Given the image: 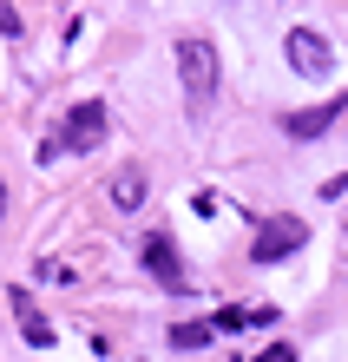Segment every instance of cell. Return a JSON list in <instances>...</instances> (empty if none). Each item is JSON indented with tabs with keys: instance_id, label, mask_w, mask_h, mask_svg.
<instances>
[{
	"instance_id": "6da1fadb",
	"label": "cell",
	"mask_w": 348,
	"mask_h": 362,
	"mask_svg": "<svg viewBox=\"0 0 348 362\" xmlns=\"http://www.w3.org/2000/svg\"><path fill=\"white\" fill-rule=\"evenodd\" d=\"M178 79H184L191 119H204L210 105H217V47H210V40H198V33L178 40Z\"/></svg>"
},
{
	"instance_id": "7a4b0ae2",
	"label": "cell",
	"mask_w": 348,
	"mask_h": 362,
	"mask_svg": "<svg viewBox=\"0 0 348 362\" xmlns=\"http://www.w3.org/2000/svg\"><path fill=\"white\" fill-rule=\"evenodd\" d=\"M105 132H112V112H105L99 99H79L73 112H66V125H59V132L40 145V165H53L59 152H99Z\"/></svg>"
},
{
	"instance_id": "3957f363",
	"label": "cell",
	"mask_w": 348,
	"mask_h": 362,
	"mask_svg": "<svg viewBox=\"0 0 348 362\" xmlns=\"http://www.w3.org/2000/svg\"><path fill=\"white\" fill-rule=\"evenodd\" d=\"M302 244H309V224H302V218H289V211H282V218H270V224H256V244H250V257H256V264H282V257H296Z\"/></svg>"
},
{
	"instance_id": "277c9868",
	"label": "cell",
	"mask_w": 348,
	"mask_h": 362,
	"mask_svg": "<svg viewBox=\"0 0 348 362\" xmlns=\"http://www.w3.org/2000/svg\"><path fill=\"white\" fill-rule=\"evenodd\" d=\"M138 257H145L151 276H158V290H171V296H184V290H191V270H184V257H178V244H171V230H151Z\"/></svg>"
},
{
	"instance_id": "5b68a950",
	"label": "cell",
	"mask_w": 348,
	"mask_h": 362,
	"mask_svg": "<svg viewBox=\"0 0 348 362\" xmlns=\"http://www.w3.org/2000/svg\"><path fill=\"white\" fill-rule=\"evenodd\" d=\"M282 53H289V73H302V79L335 73V47H329L322 33H309V27H296L289 40H282Z\"/></svg>"
},
{
	"instance_id": "8992f818",
	"label": "cell",
	"mask_w": 348,
	"mask_h": 362,
	"mask_svg": "<svg viewBox=\"0 0 348 362\" xmlns=\"http://www.w3.org/2000/svg\"><path fill=\"white\" fill-rule=\"evenodd\" d=\"M348 112V99H329V105H309V112H282V132L289 139H322L329 125Z\"/></svg>"
},
{
	"instance_id": "52a82bcc",
	"label": "cell",
	"mask_w": 348,
	"mask_h": 362,
	"mask_svg": "<svg viewBox=\"0 0 348 362\" xmlns=\"http://www.w3.org/2000/svg\"><path fill=\"white\" fill-rule=\"evenodd\" d=\"M7 303H13V323H20V336H27L33 349H47V343H53V323H47V316H40V303H33L27 290H13Z\"/></svg>"
},
{
	"instance_id": "ba28073f",
	"label": "cell",
	"mask_w": 348,
	"mask_h": 362,
	"mask_svg": "<svg viewBox=\"0 0 348 362\" xmlns=\"http://www.w3.org/2000/svg\"><path fill=\"white\" fill-rule=\"evenodd\" d=\"M145 191H151V185H145V172H138V165H125V172H112L105 198H112L119 211H138V204H145Z\"/></svg>"
},
{
	"instance_id": "9c48e42d",
	"label": "cell",
	"mask_w": 348,
	"mask_h": 362,
	"mask_svg": "<svg viewBox=\"0 0 348 362\" xmlns=\"http://www.w3.org/2000/svg\"><path fill=\"white\" fill-rule=\"evenodd\" d=\"M210 336H217L210 316H191V323H171V349H204Z\"/></svg>"
},
{
	"instance_id": "30bf717a",
	"label": "cell",
	"mask_w": 348,
	"mask_h": 362,
	"mask_svg": "<svg viewBox=\"0 0 348 362\" xmlns=\"http://www.w3.org/2000/svg\"><path fill=\"white\" fill-rule=\"evenodd\" d=\"M256 362H296V349H289V343H270V349L256 356Z\"/></svg>"
},
{
	"instance_id": "8fae6325",
	"label": "cell",
	"mask_w": 348,
	"mask_h": 362,
	"mask_svg": "<svg viewBox=\"0 0 348 362\" xmlns=\"http://www.w3.org/2000/svg\"><path fill=\"white\" fill-rule=\"evenodd\" d=\"M0 218H7V185H0Z\"/></svg>"
}]
</instances>
